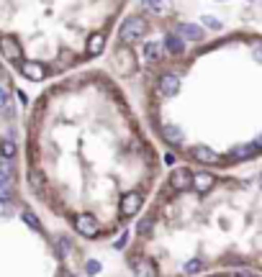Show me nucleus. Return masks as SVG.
<instances>
[{
	"label": "nucleus",
	"mask_w": 262,
	"mask_h": 277,
	"mask_svg": "<svg viewBox=\"0 0 262 277\" xmlns=\"http://www.w3.org/2000/svg\"><path fill=\"white\" fill-rule=\"evenodd\" d=\"M147 31H149V26H147V21H144L142 16H129V18L121 24V29H118V39H121L124 44H134V41H139Z\"/></svg>",
	"instance_id": "f257e3e1"
},
{
	"label": "nucleus",
	"mask_w": 262,
	"mask_h": 277,
	"mask_svg": "<svg viewBox=\"0 0 262 277\" xmlns=\"http://www.w3.org/2000/svg\"><path fill=\"white\" fill-rule=\"evenodd\" d=\"M72 226H75V231H77L80 236H85V239L100 236V221H98L93 213H80V216H75V218H72Z\"/></svg>",
	"instance_id": "f03ea898"
},
{
	"label": "nucleus",
	"mask_w": 262,
	"mask_h": 277,
	"mask_svg": "<svg viewBox=\"0 0 262 277\" xmlns=\"http://www.w3.org/2000/svg\"><path fill=\"white\" fill-rule=\"evenodd\" d=\"M157 90H159L162 98L177 95V90H180V77H177L175 72H162V75L157 77Z\"/></svg>",
	"instance_id": "7ed1b4c3"
},
{
	"label": "nucleus",
	"mask_w": 262,
	"mask_h": 277,
	"mask_svg": "<svg viewBox=\"0 0 262 277\" xmlns=\"http://www.w3.org/2000/svg\"><path fill=\"white\" fill-rule=\"evenodd\" d=\"M129 267H131V272H134L136 277H159L154 262L147 259V257H131V259H129Z\"/></svg>",
	"instance_id": "20e7f679"
},
{
	"label": "nucleus",
	"mask_w": 262,
	"mask_h": 277,
	"mask_svg": "<svg viewBox=\"0 0 262 277\" xmlns=\"http://www.w3.org/2000/svg\"><path fill=\"white\" fill-rule=\"evenodd\" d=\"M142 203H144L142 193H136V190L126 193V195L121 198V216H124V218H131V216H136V213H139V208H142Z\"/></svg>",
	"instance_id": "39448f33"
},
{
	"label": "nucleus",
	"mask_w": 262,
	"mask_h": 277,
	"mask_svg": "<svg viewBox=\"0 0 262 277\" xmlns=\"http://www.w3.org/2000/svg\"><path fill=\"white\" fill-rule=\"evenodd\" d=\"M170 185L175 187V190H190L193 187V172L190 169H185V167H177V169H172V175H170Z\"/></svg>",
	"instance_id": "423d86ee"
},
{
	"label": "nucleus",
	"mask_w": 262,
	"mask_h": 277,
	"mask_svg": "<svg viewBox=\"0 0 262 277\" xmlns=\"http://www.w3.org/2000/svg\"><path fill=\"white\" fill-rule=\"evenodd\" d=\"M165 54H167V47L162 41H147L142 47V57L147 62H159V59H165Z\"/></svg>",
	"instance_id": "0eeeda50"
},
{
	"label": "nucleus",
	"mask_w": 262,
	"mask_h": 277,
	"mask_svg": "<svg viewBox=\"0 0 262 277\" xmlns=\"http://www.w3.org/2000/svg\"><path fill=\"white\" fill-rule=\"evenodd\" d=\"M177 36H183V39H188V41H200V39L206 36V31H203L200 26H195V24H180V26H177Z\"/></svg>",
	"instance_id": "6e6552de"
},
{
	"label": "nucleus",
	"mask_w": 262,
	"mask_h": 277,
	"mask_svg": "<svg viewBox=\"0 0 262 277\" xmlns=\"http://www.w3.org/2000/svg\"><path fill=\"white\" fill-rule=\"evenodd\" d=\"M213 185H216V177H213L211 172H198V175H193V187H195L198 193H208Z\"/></svg>",
	"instance_id": "1a4fd4ad"
},
{
	"label": "nucleus",
	"mask_w": 262,
	"mask_h": 277,
	"mask_svg": "<svg viewBox=\"0 0 262 277\" xmlns=\"http://www.w3.org/2000/svg\"><path fill=\"white\" fill-rule=\"evenodd\" d=\"M193 157H195L198 162H203V164H216V162H218V154H216L213 149H208V146H195V149H193Z\"/></svg>",
	"instance_id": "9d476101"
},
{
	"label": "nucleus",
	"mask_w": 262,
	"mask_h": 277,
	"mask_svg": "<svg viewBox=\"0 0 262 277\" xmlns=\"http://www.w3.org/2000/svg\"><path fill=\"white\" fill-rule=\"evenodd\" d=\"M262 149H259V144H247V146H236L234 152H231V157L234 159H252V157H257Z\"/></svg>",
	"instance_id": "9b49d317"
},
{
	"label": "nucleus",
	"mask_w": 262,
	"mask_h": 277,
	"mask_svg": "<svg viewBox=\"0 0 262 277\" xmlns=\"http://www.w3.org/2000/svg\"><path fill=\"white\" fill-rule=\"evenodd\" d=\"M103 47H106V39H103L100 34H93V36L88 39V47H85V52H88V57H98V54L103 52Z\"/></svg>",
	"instance_id": "f8f14e48"
},
{
	"label": "nucleus",
	"mask_w": 262,
	"mask_h": 277,
	"mask_svg": "<svg viewBox=\"0 0 262 277\" xmlns=\"http://www.w3.org/2000/svg\"><path fill=\"white\" fill-rule=\"evenodd\" d=\"M165 47H167L170 54H183V52H185V41H183L177 34H167V36H165Z\"/></svg>",
	"instance_id": "ddd939ff"
},
{
	"label": "nucleus",
	"mask_w": 262,
	"mask_h": 277,
	"mask_svg": "<svg viewBox=\"0 0 262 277\" xmlns=\"http://www.w3.org/2000/svg\"><path fill=\"white\" fill-rule=\"evenodd\" d=\"M162 139H165L167 144H180V141H183V131H180L177 126L165 123V126H162Z\"/></svg>",
	"instance_id": "4468645a"
},
{
	"label": "nucleus",
	"mask_w": 262,
	"mask_h": 277,
	"mask_svg": "<svg viewBox=\"0 0 262 277\" xmlns=\"http://www.w3.org/2000/svg\"><path fill=\"white\" fill-rule=\"evenodd\" d=\"M16 154H18V146H16L13 139H3V141H0V157H3V159H16Z\"/></svg>",
	"instance_id": "2eb2a0df"
},
{
	"label": "nucleus",
	"mask_w": 262,
	"mask_h": 277,
	"mask_svg": "<svg viewBox=\"0 0 262 277\" xmlns=\"http://www.w3.org/2000/svg\"><path fill=\"white\" fill-rule=\"evenodd\" d=\"M24 218H26V223H29V226H31L34 231H39V233L44 231V228H42V223H39V218H36V216H34L31 210H26V213H24Z\"/></svg>",
	"instance_id": "dca6fc26"
},
{
	"label": "nucleus",
	"mask_w": 262,
	"mask_h": 277,
	"mask_svg": "<svg viewBox=\"0 0 262 277\" xmlns=\"http://www.w3.org/2000/svg\"><path fill=\"white\" fill-rule=\"evenodd\" d=\"M136 233H139V236H149V233H152V221H149V218L139 221V223H136Z\"/></svg>",
	"instance_id": "f3484780"
},
{
	"label": "nucleus",
	"mask_w": 262,
	"mask_h": 277,
	"mask_svg": "<svg viewBox=\"0 0 262 277\" xmlns=\"http://www.w3.org/2000/svg\"><path fill=\"white\" fill-rule=\"evenodd\" d=\"M203 24H206L208 29H213V31H218V29H221V21H218V18H213V16H203Z\"/></svg>",
	"instance_id": "a211bd4d"
},
{
	"label": "nucleus",
	"mask_w": 262,
	"mask_h": 277,
	"mask_svg": "<svg viewBox=\"0 0 262 277\" xmlns=\"http://www.w3.org/2000/svg\"><path fill=\"white\" fill-rule=\"evenodd\" d=\"M85 272H88V274H98V272H100V262L90 259V262L85 264Z\"/></svg>",
	"instance_id": "6ab92c4d"
},
{
	"label": "nucleus",
	"mask_w": 262,
	"mask_h": 277,
	"mask_svg": "<svg viewBox=\"0 0 262 277\" xmlns=\"http://www.w3.org/2000/svg\"><path fill=\"white\" fill-rule=\"evenodd\" d=\"M126 241H129V233H121V239H118L113 246H116V249H126Z\"/></svg>",
	"instance_id": "aec40b11"
},
{
	"label": "nucleus",
	"mask_w": 262,
	"mask_h": 277,
	"mask_svg": "<svg viewBox=\"0 0 262 277\" xmlns=\"http://www.w3.org/2000/svg\"><path fill=\"white\" fill-rule=\"evenodd\" d=\"M165 162H167V164H170V167H172V164H175V162H177V157H175V154H172V152H167V154H165Z\"/></svg>",
	"instance_id": "412c9836"
},
{
	"label": "nucleus",
	"mask_w": 262,
	"mask_h": 277,
	"mask_svg": "<svg viewBox=\"0 0 262 277\" xmlns=\"http://www.w3.org/2000/svg\"><path fill=\"white\" fill-rule=\"evenodd\" d=\"M57 277H75V274H72V272H70L67 267H59V272H57Z\"/></svg>",
	"instance_id": "4be33fe9"
},
{
	"label": "nucleus",
	"mask_w": 262,
	"mask_h": 277,
	"mask_svg": "<svg viewBox=\"0 0 262 277\" xmlns=\"http://www.w3.org/2000/svg\"><path fill=\"white\" fill-rule=\"evenodd\" d=\"M142 3H144V6H159L162 0H142Z\"/></svg>",
	"instance_id": "5701e85b"
},
{
	"label": "nucleus",
	"mask_w": 262,
	"mask_h": 277,
	"mask_svg": "<svg viewBox=\"0 0 262 277\" xmlns=\"http://www.w3.org/2000/svg\"><path fill=\"white\" fill-rule=\"evenodd\" d=\"M259 187H262V177H259Z\"/></svg>",
	"instance_id": "b1692460"
}]
</instances>
